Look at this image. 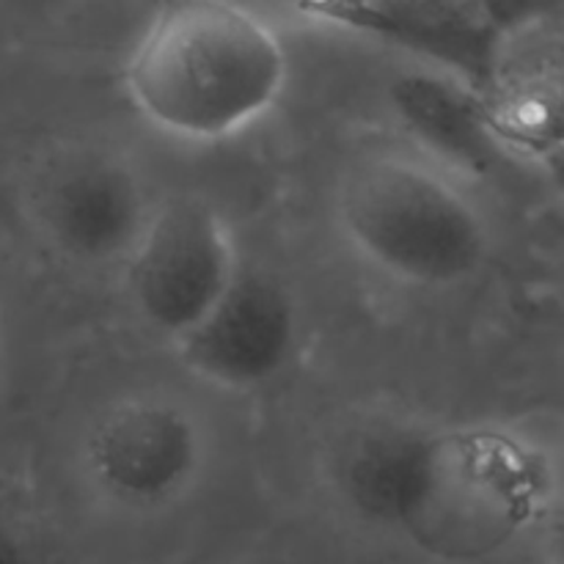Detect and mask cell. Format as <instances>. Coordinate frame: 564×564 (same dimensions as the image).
I'll list each match as a JSON object with an SVG mask.
<instances>
[{"label": "cell", "mask_w": 564, "mask_h": 564, "mask_svg": "<svg viewBox=\"0 0 564 564\" xmlns=\"http://www.w3.org/2000/svg\"><path fill=\"white\" fill-rule=\"evenodd\" d=\"M290 83L284 36L240 0H169L121 64V91L138 121L187 149L257 132L279 113Z\"/></svg>", "instance_id": "obj_1"}, {"label": "cell", "mask_w": 564, "mask_h": 564, "mask_svg": "<svg viewBox=\"0 0 564 564\" xmlns=\"http://www.w3.org/2000/svg\"><path fill=\"white\" fill-rule=\"evenodd\" d=\"M562 496V460L523 424H422L386 532L435 560L482 562L527 534L538 538Z\"/></svg>", "instance_id": "obj_2"}, {"label": "cell", "mask_w": 564, "mask_h": 564, "mask_svg": "<svg viewBox=\"0 0 564 564\" xmlns=\"http://www.w3.org/2000/svg\"><path fill=\"white\" fill-rule=\"evenodd\" d=\"M330 226L358 268L416 295L466 290L496 251L482 193L441 154L413 143L352 154L334 180Z\"/></svg>", "instance_id": "obj_3"}, {"label": "cell", "mask_w": 564, "mask_h": 564, "mask_svg": "<svg viewBox=\"0 0 564 564\" xmlns=\"http://www.w3.org/2000/svg\"><path fill=\"white\" fill-rule=\"evenodd\" d=\"M218 435L207 408L174 386H132L94 408L72 452L80 494L119 521H154L207 485Z\"/></svg>", "instance_id": "obj_4"}, {"label": "cell", "mask_w": 564, "mask_h": 564, "mask_svg": "<svg viewBox=\"0 0 564 564\" xmlns=\"http://www.w3.org/2000/svg\"><path fill=\"white\" fill-rule=\"evenodd\" d=\"M231 215L198 193L160 196L119 281L132 317L176 347L209 317L246 270Z\"/></svg>", "instance_id": "obj_5"}, {"label": "cell", "mask_w": 564, "mask_h": 564, "mask_svg": "<svg viewBox=\"0 0 564 564\" xmlns=\"http://www.w3.org/2000/svg\"><path fill=\"white\" fill-rule=\"evenodd\" d=\"M22 198L39 242L58 262L88 273H119L160 202L141 169L102 143L44 154Z\"/></svg>", "instance_id": "obj_6"}, {"label": "cell", "mask_w": 564, "mask_h": 564, "mask_svg": "<svg viewBox=\"0 0 564 564\" xmlns=\"http://www.w3.org/2000/svg\"><path fill=\"white\" fill-rule=\"evenodd\" d=\"M301 312L284 281L251 268L196 330L171 347L193 380L220 394L268 389L295 361Z\"/></svg>", "instance_id": "obj_7"}, {"label": "cell", "mask_w": 564, "mask_h": 564, "mask_svg": "<svg viewBox=\"0 0 564 564\" xmlns=\"http://www.w3.org/2000/svg\"><path fill=\"white\" fill-rule=\"evenodd\" d=\"M479 121L512 158L564 160V33L529 39L501 58L479 99Z\"/></svg>", "instance_id": "obj_8"}, {"label": "cell", "mask_w": 564, "mask_h": 564, "mask_svg": "<svg viewBox=\"0 0 564 564\" xmlns=\"http://www.w3.org/2000/svg\"><path fill=\"white\" fill-rule=\"evenodd\" d=\"M545 564H564V496L538 534Z\"/></svg>", "instance_id": "obj_9"}, {"label": "cell", "mask_w": 564, "mask_h": 564, "mask_svg": "<svg viewBox=\"0 0 564 564\" xmlns=\"http://www.w3.org/2000/svg\"><path fill=\"white\" fill-rule=\"evenodd\" d=\"M0 564H33L20 540L11 534L9 523L0 518Z\"/></svg>", "instance_id": "obj_10"}, {"label": "cell", "mask_w": 564, "mask_h": 564, "mask_svg": "<svg viewBox=\"0 0 564 564\" xmlns=\"http://www.w3.org/2000/svg\"><path fill=\"white\" fill-rule=\"evenodd\" d=\"M3 364H6V325H3V314H0V375H3Z\"/></svg>", "instance_id": "obj_11"}]
</instances>
